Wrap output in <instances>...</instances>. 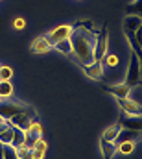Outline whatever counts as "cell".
I'll return each instance as SVG.
<instances>
[{
    "mask_svg": "<svg viewBox=\"0 0 142 159\" xmlns=\"http://www.w3.org/2000/svg\"><path fill=\"white\" fill-rule=\"evenodd\" d=\"M69 41H70V46H72V54L78 57L79 63L91 65L94 61L96 32L85 30V28H72Z\"/></svg>",
    "mask_w": 142,
    "mask_h": 159,
    "instance_id": "1",
    "label": "cell"
},
{
    "mask_svg": "<svg viewBox=\"0 0 142 159\" xmlns=\"http://www.w3.org/2000/svg\"><path fill=\"white\" fill-rule=\"evenodd\" d=\"M17 113H26L30 117H37L35 109L30 107L28 104H22V102H2L0 100V119L9 120Z\"/></svg>",
    "mask_w": 142,
    "mask_h": 159,
    "instance_id": "2",
    "label": "cell"
},
{
    "mask_svg": "<svg viewBox=\"0 0 142 159\" xmlns=\"http://www.w3.org/2000/svg\"><path fill=\"white\" fill-rule=\"evenodd\" d=\"M142 83V76H140V63H139V57L135 52H131V57H129V67H127V74H126V85L129 87H135Z\"/></svg>",
    "mask_w": 142,
    "mask_h": 159,
    "instance_id": "3",
    "label": "cell"
},
{
    "mask_svg": "<svg viewBox=\"0 0 142 159\" xmlns=\"http://www.w3.org/2000/svg\"><path fill=\"white\" fill-rule=\"evenodd\" d=\"M107 26H104L98 34H96V44H94V61H102L107 56Z\"/></svg>",
    "mask_w": 142,
    "mask_h": 159,
    "instance_id": "4",
    "label": "cell"
},
{
    "mask_svg": "<svg viewBox=\"0 0 142 159\" xmlns=\"http://www.w3.org/2000/svg\"><path fill=\"white\" fill-rule=\"evenodd\" d=\"M41 133H42V126L39 124V120L32 122V126L24 131V146L26 148H33V144L41 139Z\"/></svg>",
    "mask_w": 142,
    "mask_h": 159,
    "instance_id": "5",
    "label": "cell"
},
{
    "mask_svg": "<svg viewBox=\"0 0 142 159\" xmlns=\"http://www.w3.org/2000/svg\"><path fill=\"white\" fill-rule=\"evenodd\" d=\"M118 124L122 128H127V129H137V131H142V117L139 115H127L124 111H120V120Z\"/></svg>",
    "mask_w": 142,
    "mask_h": 159,
    "instance_id": "6",
    "label": "cell"
},
{
    "mask_svg": "<svg viewBox=\"0 0 142 159\" xmlns=\"http://www.w3.org/2000/svg\"><path fill=\"white\" fill-rule=\"evenodd\" d=\"M116 100H118L120 111H124L127 115H139V117H142V106L137 104L135 100H131L129 96L127 98H116Z\"/></svg>",
    "mask_w": 142,
    "mask_h": 159,
    "instance_id": "7",
    "label": "cell"
},
{
    "mask_svg": "<svg viewBox=\"0 0 142 159\" xmlns=\"http://www.w3.org/2000/svg\"><path fill=\"white\" fill-rule=\"evenodd\" d=\"M142 139V131H137V129H127V128H122L118 137L114 139V144H120V143H139Z\"/></svg>",
    "mask_w": 142,
    "mask_h": 159,
    "instance_id": "8",
    "label": "cell"
},
{
    "mask_svg": "<svg viewBox=\"0 0 142 159\" xmlns=\"http://www.w3.org/2000/svg\"><path fill=\"white\" fill-rule=\"evenodd\" d=\"M37 117H30V115H26V113H17V115H13L11 119L7 120L11 126H15V128H19V129H22V131H26L30 126H32V122H35Z\"/></svg>",
    "mask_w": 142,
    "mask_h": 159,
    "instance_id": "9",
    "label": "cell"
},
{
    "mask_svg": "<svg viewBox=\"0 0 142 159\" xmlns=\"http://www.w3.org/2000/svg\"><path fill=\"white\" fill-rule=\"evenodd\" d=\"M70 32H72V26H59V28L52 30V32L46 35V39H48V43H50L52 48H54L55 43H59V41H63V39H69V37H70Z\"/></svg>",
    "mask_w": 142,
    "mask_h": 159,
    "instance_id": "10",
    "label": "cell"
},
{
    "mask_svg": "<svg viewBox=\"0 0 142 159\" xmlns=\"http://www.w3.org/2000/svg\"><path fill=\"white\" fill-rule=\"evenodd\" d=\"M104 91L113 94L114 98H127L131 93V87L126 83H118V85H104Z\"/></svg>",
    "mask_w": 142,
    "mask_h": 159,
    "instance_id": "11",
    "label": "cell"
},
{
    "mask_svg": "<svg viewBox=\"0 0 142 159\" xmlns=\"http://www.w3.org/2000/svg\"><path fill=\"white\" fill-rule=\"evenodd\" d=\"M100 150H102V157L104 159H113V156L118 152L114 143H109L105 139H100Z\"/></svg>",
    "mask_w": 142,
    "mask_h": 159,
    "instance_id": "12",
    "label": "cell"
},
{
    "mask_svg": "<svg viewBox=\"0 0 142 159\" xmlns=\"http://www.w3.org/2000/svg\"><path fill=\"white\" fill-rule=\"evenodd\" d=\"M52 48V44L48 43L46 37H37L33 43H32V52L33 54H44V52H48Z\"/></svg>",
    "mask_w": 142,
    "mask_h": 159,
    "instance_id": "13",
    "label": "cell"
},
{
    "mask_svg": "<svg viewBox=\"0 0 142 159\" xmlns=\"http://www.w3.org/2000/svg\"><path fill=\"white\" fill-rule=\"evenodd\" d=\"M140 24H142V19H140V17L127 15V17L124 19V22H122V28H124V32H126V30H131V32H135V30H137Z\"/></svg>",
    "mask_w": 142,
    "mask_h": 159,
    "instance_id": "14",
    "label": "cell"
},
{
    "mask_svg": "<svg viewBox=\"0 0 142 159\" xmlns=\"http://www.w3.org/2000/svg\"><path fill=\"white\" fill-rule=\"evenodd\" d=\"M120 129H122V126L116 122V124H113L111 128H107L105 131H104V135H102V139H105L109 143H114V139L118 137V133H120Z\"/></svg>",
    "mask_w": 142,
    "mask_h": 159,
    "instance_id": "15",
    "label": "cell"
},
{
    "mask_svg": "<svg viewBox=\"0 0 142 159\" xmlns=\"http://www.w3.org/2000/svg\"><path fill=\"white\" fill-rule=\"evenodd\" d=\"M126 13L142 19V0H135V2H131V4H127V6H126Z\"/></svg>",
    "mask_w": 142,
    "mask_h": 159,
    "instance_id": "16",
    "label": "cell"
},
{
    "mask_svg": "<svg viewBox=\"0 0 142 159\" xmlns=\"http://www.w3.org/2000/svg\"><path fill=\"white\" fill-rule=\"evenodd\" d=\"M15 128V126H13ZM24 144V131L22 129H19V128H15L13 129V141H11V146L13 148H19V146H22Z\"/></svg>",
    "mask_w": 142,
    "mask_h": 159,
    "instance_id": "17",
    "label": "cell"
},
{
    "mask_svg": "<svg viewBox=\"0 0 142 159\" xmlns=\"http://www.w3.org/2000/svg\"><path fill=\"white\" fill-rule=\"evenodd\" d=\"M54 48H55L57 52L65 54V56L72 54V46H70V41H69V39H63V41H59V43H55V44H54Z\"/></svg>",
    "mask_w": 142,
    "mask_h": 159,
    "instance_id": "18",
    "label": "cell"
},
{
    "mask_svg": "<svg viewBox=\"0 0 142 159\" xmlns=\"http://www.w3.org/2000/svg\"><path fill=\"white\" fill-rule=\"evenodd\" d=\"M13 94V85L11 81H0V98H9Z\"/></svg>",
    "mask_w": 142,
    "mask_h": 159,
    "instance_id": "19",
    "label": "cell"
},
{
    "mask_svg": "<svg viewBox=\"0 0 142 159\" xmlns=\"http://www.w3.org/2000/svg\"><path fill=\"white\" fill-rule=\"evenodd\" d=\"M13 126L9 124V128H6L2 133H0V143L2 144H11V141H13Z\"/></svg>",
    "mask_w": 142,
    "mask_h": 159,
    "instance_id": "20",
    "label": "cell"
},
{
    "mask_svg": "<svg viewBox=\"0 0 142 159\" xmlns=\"http://www.w3.org/2000/svg\"><path fill=\"white\" fill-rule=\"evenodd\" d=\"M17 156H19V159H33V152H32V148H26L22 144L17 148Z\"/></svg>",
    "mask_w": 142,
    "mask_h": 159,
    "instance_id": "21",
    "label": "cell"
},
{
    "mask_svg": "<svg viewBox=\"0 0 142 159\" xmlns=\"http://www.w3.org/2000/svg\"><path fill=\"white\" fill-rule=\"evenodd\" d=\"M4 159H19L17 148H13L11 144H4Z\"/></svg>",
    "mask_w": 142,
    "mask_h": 159,
    "instance_id": "22",
    "label": "cell"
},
{
    "mask_svg": "<svg viewBox=\"0 0 142 159\" xmlns=\"http://www.w3.org/2000/svg\"><path fill=\"white\" fill-rule=\"evenodd\" d=\"M133 148H135V143H120V144H116V150L122 152V154H126V156L131 154Z\"/></svg>",
    "mask_w": 142,
    "mask_h": 159,
    "instance_id": "23",
    "label": "cell"
},
{
    "mask_svg": "<svg viewBox=\"0 0 142 159\" xmlns=\"http://www.w3.org/2000/svg\"><path fill=\"white\" fill-rule=\"evenodd\" d=\"M13 76V70L9 67H0V81H9Z\"/></svg>",
    "mask_w": 142,
    "mask_h": 159,
    "instance_id": "24",
    "label": "cell"
},
{
    "mask_svg": "<svg viewBox=\"0 0 142 159\" xmlns=\"http://www.w3.org/2000/svg\"><path fill=\"white\" fill-rule=\"evenodd\" d=\"M46 148H48V143L44 139H39L35 144H33V150H37V152H44L46 154Z\"/></svg>",
    "mask_w": 142,
    "mask_h": 159,
    "instance_id": "25",
    "label": "cell"
},
{
    "mask_svg": "<svg viewBox=\"0 0 142 159\" xmlns=\"http://www.w3.org/2000/svg\"><path fill=\"white\" fill-rule=\"evenodd\" d=\"M102 61H107V65H109V67H114V65H118V57H116L114 54H109V56H105Z\"/></svg>",
    "mask_w": 142,
    "mask_h": 159,
    "instance_id": "26",
    "label": "cell"
},
{
    "mask_svg": "<svg viewBox=\"0 0 142 159\" xmlns=\"http://www.w3.org/2000/svg\"><path fill=\"white\" fill-rule=\"evenodd\" d=\"M24 26H26V20H24L22 17H19V19L13 20V28H15V30H24Z\"/></svg>",
    "mask_w": 142,
    "mask_h": 159,
    "instance_id": "27",
    "label": "cell"
},
{
    "mask_svg": "<svg viewBox=\"0 0 142 159\" xmlns=\"http://www.w3.org/2000/svg\"><path fill=\"white\" fill-rule=\"evenodd\" d=\"M72 28H85V30H92V22L91 20H83V22H76ZM94 32V30H92Z\"/></svg>",
    "mask_w": 142,
    "mask_h": 159,
    "instance_id": "28",
    "label": "cell"
},
{
    "mask_svg": "<svg viewBox=\"0 0 142 159\" xmlns=\"http://www.w3.org/2000/svg\"><path fill=\"white\" fill-rule=\"evenodd\" d=\"M135 39H137V44L142 48V24L135 30Z\"/></svg>",
    "mask_w": 142,
    "mask_h": 159,
    "instance_id": "29",
    "label": "cell"
},
{
    "mask_svg": "<svg viewBox=\"0 0 142 159\" xmlns=\"http://www.w3.org/2000/svg\"><path fill=\"white\" fill-rule=\"evenodd\" d=\"M6 128H9V122H7V120H0V133H2V131H4V129H6Z\"/></svg>",
    "mask_w": 142,
    "mask_h": 159,
    "instance_id": "30",
    "label": "cell"
},
{
    "mask_svg": "<svg viewBox=\"0 0 142 159\" xmlns=\"http://www.w3.org/2000/svg\"><path fill=\"white\" fill-rule=\"evenodd\" d=\"M137 57H139V63H140V76H142V50L137 54Z\"/></svg>",
    "mask_w": 142,
    "mask_h": 159,
    "instance_id": "31",
    "label": "cell"
},
{
    "mask_svg": "<svg viewBox=\"0 0 142 159\" xmlns=\"http://www.w3.org/2000/svg\"><path fill=\"white\" fill-rule=\"evenodd\" d=\"M0 159H4V144L0 143Z\"/></svg>",
    "mask_w": 142,
    "mask_h": 159,
    "instance_id": "32",
    "label": "cell"
},
{
    "mask_svg": "<svg viewBox=\"0 0 142 159\" xmlns=\"http://www.w3.org/2000/svg\"><path fill=\"white\" fill-rule=\"evenodd\" d=\"M0 100H2V98H0Z\"/></svg>",
    "mask_w": 142,
    "mask_h": 159,
    "instance_id": "33",
    "label": "cell"
},
{
    "mask_svg": "<svg viewBox=\"0 0 142 159\" xmlns=\"http://www.w3.org/2000/svg\"><path fill=\"white\" fill-rule=\"evenodd\" d=\"M0 120H2V119H0Z\"/></svg>",
    "mask_w": 142,
    "mask_h": 159,
    "instance_id": "34",
    "label": "cell"
}]
</instances>
